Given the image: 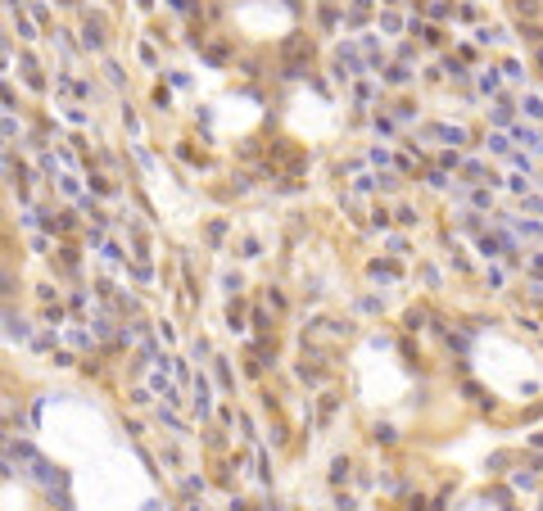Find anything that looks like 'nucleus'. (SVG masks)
<instances>
[{
    "label": "nucleus",
    "instance_id": "f257e3e1",
    "mask_svg": "<svg viewBox=\"0 0 543 511\" xmlns=\"http://www.w3.org/2000/svg\"><path fill=\"white\" fill-rule=\"evenodd\" d=\"M516 14H521V19H539V0H521V5H516Z\"/></svg>",
    "mask_w": 543,
    "mask_h": 511
}]
</instances>
